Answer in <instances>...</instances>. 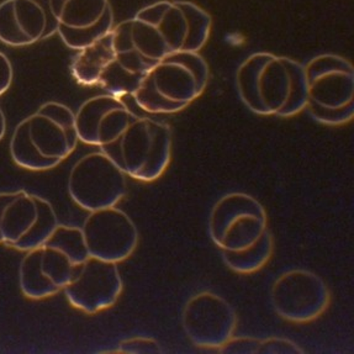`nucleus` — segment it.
Segmentation results:
<instances>
[{
    "mask_svg": "<svg viewBox=\"0 0 354 354\" xmlns=\"http://www.w3.org/2000/svg\"><path fill=\"white\" fill-rule=\"evenodd\" d=\"M212 17L190 1L160 0L113 28L152 66L174 52H199L212 31Z\"/></svg>",
    "mask_w": 354,
    "mask_h": 354,
    "instance_id": "obj_1",
    "label": "nucleus"
},
{
    "mask_svg": "<svg viewBox=\"0 0 354 354\" xmlns=\"http://www.w3.org/2000/svg\"><path fill=\"white\" fill-rule=\"evenodd\" d=\"M236 84L242 102L256 114L290 118L308 105L305 67L292 58L253 53L237 69Z\"/></svg>",
    "mask_w": 354,
    "mask_h": 354,
    "instance_id": "obj_2",
    "label": "nucleus"
},
{
    "mask_svg": "<svg viewBox=\"0 0 354 354\" xmlns=\"http://www.w3.org/2000/svg\"><path fill=\"white\" fill-rule=\"evenodd\" d=\"M78 141L75 113L64 104L48 102L15 127L10 154L21 168L46 171L73 153Z\"/></svg>",
    "mask_w": 354,
    "mask_h": 354,
    "instance_id": "obj_3",
    "label": "nucleus"
},
{
    "mask_svg": "<svg viewBox=\"0 0 354 354\" xmlns=\"http://www.w3.org/2000/svg\"><path fill=\"white\" fill-rule=\"evenodd\" d=\"M209 82V66L199 52H174L143 77L133 93L146 114H173L201 97Z\"/></svg>",
    "mask_w": 354,
    "mask_h": 354,
    "instance_id": "obj_4",
    "label": "nucleus"
},
{
    "mask_svg": "<svg viewBox=\"0 0 354 354\" xmlns=\"http://www.w3.org/2000/svg\"><path fill=\"white\" fill-rule=\"evenodd\" d=\"M89 258L83 231L58 225L42 245L30 250L19 269L20 289L30 299H44L64 289Z\"/></svg>",
    "mask_w": 354,
    "mask_h": 354,
    "instance_id": "obj_5",
    "label": "nucleus"
},
{
    "mask_svg": "<svg viewBox=\"0 0 354 354\" xmlns=\"http://www.w3.org/2000/svg\"><path fill=\"white\" fill-rule=\"evenodd\" d=\"M100 151L114 160L126 176L153 182L171 163V127L149 116H138L120 138Z\"/></svg>",
    "mask_w": 354,
    "mask_h": 354,
    "instance_id": "obj_6",
    "label": "nucleus"
},
{
    "mask_svg": "<svg viewBox=\"0 0 354 354\" xmlns=\"http://www.w3.org/2000/svg\"><path fill=\"white\" fill-rule=\"evenodd\" d=\"M50 201L26 190L0 193V245L28 252L42 245L58 227Z\"/></svg>",
    "mask_w": 354,
    "mask_h": 354,
    "instance_id": "obj_7",
    "label": "nucleus"
},
{
    "mask_svg": "<svg viewBox=\"0 0 354 354\" xmlns=\"http://www.w3.org/2000/svg\"><path fill=\"white\" fill-rule=\"evenodd\" d=\"M267 230V212L262 204L245 193L223 195L209 216L210 237L223 251L247 248Z\"/></svg>",
    "mask_w": 354,
    "mask_h": 354,
    "instance_id": "obj_8",
    "label": "nucleus"
},
{
    "mask_svg": "<svg viewBox=\"0 0 354 354\" xmlns=\"http://www.w3.org/2000/svg\"><path fill=\"white\" fill-rule=\"evenodd\" d=\"M126 190L125 173L102 151L83 156L69 173L72 201L89 212L116 206Z\"/></svg>",
    "mask_w": 354,
    "mask_h": 354,
    "instance_id": "obj_9",
    "label": "nucleus"
},
{
    "mask_svg": "<svg viewBox=\"0 0 354 354\" xmlns=\"http://www.w3.org/2000/svg\"><path fill=\"white\" fill-rule=\"evenodd\" d=\"M331 295L324 279L306 269L279 275L270 289V301L281 319L294 324L316 320L330 305Z\"/></svg>",
    "mask_w": 354,
    "mask_h": 354,
    "instance_id": "obj_10",
    "label": "nucleus"
},
{
    "mask_svg": "<svg viewBox=\"0 0 354 354\" xmlns=\"http://www.w3.org/2000/svg\"><path fill=\"white\" fill-rule=\"evenodd\" d=\"M182 325L195 346L220 348L234 337L237 314L223 297L215 292H201L184 305Z\"/></svg>",
    "mask_w": 354,
    "mask_h": 354,
    "instance_id": "obj_11",
    "label": "nucleus"
},
{
    "mask_svg": "<svg viewBox=\"0 0 354 354\" xmlns=\"http://www.w3.org/2000/svg\"><path fill=\"white\" fill-rule=\"evenodd\" d=\"M82 231L89 256L108 262L125 261L138 245L136 225L115 206L91 212Z\"/></svg>",
    "mask_w": 354,
    "mask_h": 354,
    "instance_id": "obj_12",
    "label": "nucleus"
},
{
    "mask_svg": "<svg viewBox=\"0 0 354 354\" xmlns=\"http://www.w3.org/2000/svg\"><path fill=\"white\" fill-rule=\"evenodd\" d=\"M57 19V34L72 50H83L114 28L109 0H51Z\"/></svg>",
    "mask_w": 354,
    "mask_h": 354,
    "instance_id": "obj_13",
    "label": "nucleus"
},
{
    "mask_svg": "<svg viewBox=\"0 0 354 354\" xmlns=\"http://www.w3.org/2000/svg\"><path fill=\"white\" fill-rule=\"evenodd\" d=\"M63 290L69 304L86 314L111 308L122 292L118 263L89 256Z\"/></svg>",
    "mask_w": 354,
    "mask_h": 354,
    "instance_id": "obj_14",
    "label": "nucleus"
},
{
    "mask_svg": "<svg viewBox=\"0 0 354 354\" xmlns=\"http://www.w3.org/2000/svg\"><path fill=\"white\" fill-rule=\"evenodd\" d=\"M57 30L51 0H4L0 4V41L8 46H29Z\"/></svg>",
    "mask_w": 354,
    "mask_h": 354,
    "instance_id": "obj_15",
    "label": "nucleus"
},
{
    "mask_svg": "<svg viewBox=\"0 0 354 354\" xmlns=\"http://www.w3.org/2000/svg\"><path fill=\"white\" fill-rule=\"evenodd\" d=\"M308 102L324 108H343L354 103V69L337 55H320L304 66Z\"/></svg>",
    "mask_w": 354,
    "mask_h": 354,
    "instance_id": "obj_16",
    "label": "nucleus"
},
{
    "mask_svg": "<svg viewBox=\"0 0 354 354\" xmlns=\"http://www.w3.org/2000/svg\"><path fill=\"white\" fill-rule=\"evenodd\" d=\"M136 118L138 115L114 95L88 99L75 114L78 138L82 142L102 149L120 138Z\"/></svg>",
    "mask_w": 354,
    "mask_h": 354,
    "instance_id": "obj_17",
    "label": "nucleus"
},
{
    "mask_svg": "<svg viewBox=\"0 0 354 354\" xmlns=\"http://www.w3.org/2000/svg\"><path fill=\"white\" fill-rule=\"evenodd\" d=\"M114 58L113 36L110 31L91 46L80 50L71 66L72 75L82 86H97L104 69Z\"/></svg>",
    "mask_w": 354,
    "mask_h": 354,
    "instance_id": "obj_18",
    "label": "nucleus"
},
{
    "mask_svg": "<svg viewBox=\"0 0 354 354\" xmlns=\"http://www.w3.org/2000/svg\"><path fill=\"white\" fill-rule=\"evenodd\" d=\"M274 242L268 230L253 245L240 251H223V261L230 269L241 274H250L263 268L273 254Z\"/></svg>",
    "mask_w": 354,
    "mask_h": 354,
    "instance_id": "obj_19",
    "label": "nucleus"
},
{
    "mask_svg": "<svg viewBox=\"0 0 354 354\" xmlns=\"http://www.w3.org/2000/svg\"><path fill=\"white\" fill-rule=\"evenodd\" d=\"M310 114L313 115L315 120L326 124V125H343L353 119L354 103L348 104L343 108H324L320 105L308 102L306 105Z\"/></svg>",
    "mask_w": 354,
    "mask_h": 354,
    "instance_id": "obj_20",
    "label": "nucleus"
},
{
    "mask_svg": "<svg viewBox=\"0 0 354 354\" xmlns=\"http://www.w3.org/2000/svg\"><path fill=\"white\" fill-rule=\"evenodd\" d=\"M303 349L288 338L268 337L261 339L258 354H300Z\"/></svg>",
    "mask_w": 354,
    "mask_h": 354,
    "instance_id": "obj_21",
    "label": "nucleus"
},
{
    "mask_svg": "<svg viewBox=\"0 0 354 354\" xmlns=\"http://www.w3.org/2000/svg\"><path fill=\"white\" fill-rule=\"evenodd\" d=\"M120 353H160V343L151 337H133L120 343Z\"/></svg>",
    "mask_w": 354,
    "mask_h": 354,
    "instance_id": "obj_22",
    "label": "nucleus"
},
{
    "mask_svg": "<svg viewBox=\"0 0 354 354\" xmlns=\"http://www.w3.org/2000/svg\"><path fill=\"white\" fill-rule=\"evenodd\" d=\"M261 338L232 337L227 342L217 348L221 353L229 354H258Z\"/></svg>",
    "mask_w": 354,
    "mask_h": 354,
    "instance_id": "obj_23",
    "label": "nucleus"
},
{
    "mask_svg": "<svg viewBox=\"0 0 354 354\" xmlns=\"http://www.w3.org/2000/svg\"><path fill=\"white\" fill-rule=\"evenodd\" d=\"M12 82V63L3 52H0V97L10 88Z\"/></svg>",
    "mask_w": 354,
    "mask_h": 354,
    "instance_id": "obj_24",
    "label": "nucleus"
},
{
    "mask_svg": "<svg viewBox=\"0 0 354 354\" xmlns=\"http://www.w3.org/2000/svg\"><path fill=\"white\" fill-rule=\"evenodd\" d=\"M6 131V115L3 113V110L0 108V140L4 138Z\"/></svg>",
    "mask_w": 354,
    "mask_h": 354,
    "instance_id": "obj_25",
    "label": "nucleus"
}]
</instances>
